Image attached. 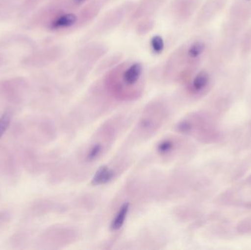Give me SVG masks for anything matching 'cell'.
Masks as SVG:
<instances>
[{
    "instance_id": "3957f363",
    "label": "cell",
    "mask_w": 251,
    "mask_h": 250,
    "mask_svg": "<svg viewBox=\"0 0 251 250\" xmlns=\"http://www.w3.org/2000/svg\"><path fill=\"white\" fill-rule=\"evenodd\" d=\"M144 66L140 61L131 60L118 63L104 78L107 91L120 100L136 99L144 90Z\"/></svg>"
},
{
    "instance_id": "9a60e30c",
    "label": "cell",
    "mask_w": 251,
    "mask_h": 250,
    "mask_svg": "<svg viewBox=\"0 0 251 250\" xmlns=\"http://www.w3.org/2000/svg\"><path fill=\"white\" fill-rule=\"evenodd\" d=\"M237 54L243 59L251 56V26H249L240 35L237 45Z\"/></svg>"
},
{
    "instance_id": "7c38bea8",
    "label": "cell",
    "mask_w": 251,
    "mask_h": 250,
    "mask_svg": "<svg viewBox=\"0 0 251 250\" xmlns=\"http://www.w3.org/2000/svg\"><path fill=\"white\" fill-rule=\"evenodd\" d=\"M107 51V48L102 44H89L79 51L78 59L85 63L84 66L91 67L97 60L106 54Z\"/></svg>"
},
{
    "instance_id": "52a82bcc",
    "label": "cell",
    "mask_w": 251,
    "mask_h": 250,
    "mask_svg": "<svg viewBox=\"0 0 251 250\" xmlns=\"http://www.w3.org/2000/svg\"><path fill=\"white\" fill-rule=\"evenodd\" d=\"M201 4V0H174L170 5V13L176 22L184 23L196 16Z\"/></svg>"
},
{
    "instance_id": "ba28073f",
    "label": "cell",
    "mask_w": 251,
    "mask_h": 250,
    "mask_svg": "<svg viewBox=\"0 0 251 250\" xmlns=\"http://www.w3.org/2000/svg\"><path fill=\"white\" fill-rule=\"evenodd\" d=\"M83 27L79 11L60 12L57 13L49 24L51 30L65 31Z\"/></svg>"
},
{
    "instance_id": "e0dca14e",
    "label": "cell",
    "mask_w": 251,
    "mask_h": 250,
    "mask_svg": "<svg viewBox=\"0 0 251 250\" xmlns=\"http://www.w3.org/2000/svg\"><path fill=\"white\" fill-rule=\"evenodd\" d=\"M104 145L101 142H94L90 145L85 154V159L88 162H93L99 159L102 155Z\"/></svg>"
},
{
    "instance_id": "7a4b0ae2",
    "label": "cell",
    "mask_w": 251,
    "mask_h": 250,
    "mask_svg": "<svg viewBox=\"0 0 251 250\" xmlns=\"http://www.w3.org/2000/svg\"><path fill=\"white\" fill-rule=\"evenodd\" d=\"M251 23V0H233L213 54L227 65L237 54L240 35Z\"/></svg>"
},
{
    "instance_id": "5b68a950",
    "label": "cell",
    "mask_w": 251,
    "mask_h": 250,
    "mask_svg": "<svg viewBox=\"0 0 251 250\" xmlns=\"http://www.w3.org/2000/svg\"><path fill=\"white\" fill-rule=\"evenodd\" d=\"M132 2H125L109 11L96 26V32L104 34L116 29L122 23L127 15L131 14L134 9Z\"/></svg>"
},
{
    "instance_id": "5bb4252c",
    "label": "cell",
    "mask_w": 251,
    "mask_h": 250,
    "mask_svg": "<svg viewBox=\"0 0 251 250\" xmlns=\"http://www.w3.org/2000/svg\"><path fill=\"white\" fill-rule=\"evenodd\" d=\"M115 176L116 173L113 168L107 165L101 166L94 174L91 183L94 186H103L112 182Z\"/></svg>"
},
{
    "instance_id": "30bf717a",
    "label": "cell",
    "mask_w": 251,
    "mask_h": 250,
    "mask_svg": "<svg viewBox=\"0 0 251 250\" xmlns=\"http://www.w3.org/2000/svg\"><path fill=\"white\" fill-rule=\"evenodd\" d=\"M17 160L6 147L0 145V178L12 179L18 174Z\"/></svg>"
},
{
    "instance_id": "8992f818",
    "label": "cell",
    "mask_w": 251,
    "mask_h": 250,
    "mask_svg": "<svg viewBox=\"0 0 251 250\" xmlns=\"http://www.w3.org/2000/svg\"><path fill=\"white\" fill-rule=\"evenodd\" d=\"M226 4L227 0H206L195 16V27L200 29L209 24L221 14Z\"/></svg>"
},
{
    "instance_id": "9c48e42d",
    "label": "cell",
    "mask_w": 251,
    "mask_h": 250,
    "mask_svg": "<svg viewBox=\"0 0 251 250\" xmlns=\"http://www.w3.org/2000/svg\"><path fill=\"white\" fill-rule=\"evenodd\" d=\"M19 164L28 173L39 174L43 169L42 161L38 154L31 147H22L18 151Z\"/></svg>"
},
{
    "instance_id": "cb8c5ba5",
    "label": "cell",
    "mask_w": 251,
    "mask_h": 250,
    "mask_svg": "<svg viewBox=\"0 0 251 250\" xmlns=\"http://www.w3.org/2000/svg\"><path fill=\"white\" fill-rule=\"evenodd\" d=\"M100 1H102V2H104V1H110V0H100Z\"/></svg>"
},
{
    "instance_id": "d6986e66",
    "label": "cell",
    "mask_w": 251,
    "mask_h": 250,
    "mask_svg": "<svg viewBox=\"0 0 251 250\" xmlns=\"http://www.w3.org/2000/svg\"><path fill=\"white\" fill-rule=\"evenodd\" d=\"M176 150V142L174 139H164L156 146L158 154L162 157H168L173 154Z\"/></svg>"
},
{
    "instance_id": "2e32d148",
    "label": "cell",
    "mask_w": 251,
    "mask_h": 250,
    "mask_svg": "<svg viewBox=\"0 0 251 250\" xmlns=\"http://www.w3.org/2000/svg\"><path fill=\"white\" fill-rule=\"evenodd\" d=\"M130 204L125 203L118 210L110 223V230L112 231H118L125 226L128 213H129Z\"/></svg>"
},
{
    "instance_id": "603a6c76",
    "label": "cell",
    "mask_w": 251,
    "mask_h": 250,
    "mask_svg": "<svg viewBox=\"0 0 251 250\" xmlns=\"http://www.w3.org/2000/svg\"><path fill=\"white\" fill-rule=\"evenodd\" d=\"M11 215L7 211H0V227L6 226L10 222Z\"/></svg>"
},
{
    "instance_id": "ffe728a7",
    "label": "cell",
    "mask_w": 251,
    "mask_h": 250,
    "mask_svg": "<svg viewBox=\"0 0 251 250\" xmlns=\"http://www.w3.org/2000/svg\"><path fill=\"white\" fill-rule=\"evenodd\" d=\"M149 47L153 54L159 55L165 50V40L161 35H153L149 41Z\"/></svg>"
},
{
    "instance_id": "6da1fadb",
    "label": "cell",
    "mask_w": 251,
    "mask_h": 250,
    "mask_svg": "<svg viewBox=\"0 0 251 250\" xmlns=\"http://www.w3.org/2000/svg\"><path fill=\"white\" fill-rule=\"evenodd\" d=\"M215 44L212 33L201 34L189 40L168 57L163 68L164 76L171 80L186 82L209 58Z\"/></svg>"
},
{
    "instance_id": "7402d4cb",
    "label": "cell",
    "mask_w": 251,
    "mask_h": 250,
    "mask_svg": "<svg viewBox=\"0 0 251 250\" xmlns=\"http://www.w3.org/2000/svg\"><path fill=\"white\" fill-rule=\"evenodd\" d=\"M11 123V114L9 112H5L0 117V139L7 132Z\"/></svg>"
},
{
    "instance_id": "277c9868",
    "label": "cell",
    "mask_w": 251,
    "mask_h": 250,
    "mask_svg": "<svg viewBox=\"0 0 251 250\" xmlns=\"http://www.w3.org/2000/svg\"><path fill=\"white\" fill-rule=\"evenodd\" d=\"M13 135L31 145H42L54 137V129L48 119L31 116L13 125Z\"/></svg>"
},
{
    "instance_id": "8fae6325",
    "label": "cell",
    "mask_w": 251,
    "mask_h": 250,
    "mask_svg": "<svg viewBox=\"0 0 251 250\" xmlns=\"http://www.w3.org/2000/svg\"><path fill=\"white\" fill-rule=\"evenodd\" d=\"M165 1V0H140L137 5H134L131 13V19L138 21L143 18L151 17L159 10Z\"/></svg>"
},
{
    "instance_id": "ac0fdd59",
    "label": "cell",
    "mask_w": 251,
    "mask_h": 250,
    "mask_svg": "<svg viewBox=\"0 0 251 250\" xmlns=\"http://www.w3.org/2000/svg\"><path fill=\"white\" fill-rule=\"evenodd\" d=\"M155 26V22L151 17L143 18L140 19L135 26L136 33L140 36L147 35L153 29Z\"/></svg>"
},
{
    "instance_id": "4fadbf2b",
    "label": "cell",
    "mask_w": 251,
    "mask_h": 250,
    "mask_svg": "<svg viewBox=\"0 0 251 250\" xmlns=\"http://www.w3.org/2000/svg\"><path fill=\"white\" fill-rule=\"evenodd\" d=\"M147 114L143 116L141 121L140 123V129L147 133L154 132L156 128H159L160 125V120H162L163 115L162 114L153 117V112H154V106L151 105L147 110Z\"/></svg>"
},
{
    "instance_id": "44dd1931",
    "label": "cell",
    "mask_w": 251,
    "mask_h": 250,
    "mask_svg": "<svg viewBox=\"0 0 251 250\" xmlns=\"http://www.w3.org/2000/svg\"><path fill=\"white\" fill-rule=\"evenodd\" d=\"M27 235L25 233H16L10 237V246L13 249H22L25 248V245L27 243Z\"/></svg>"
}]
</instances>
